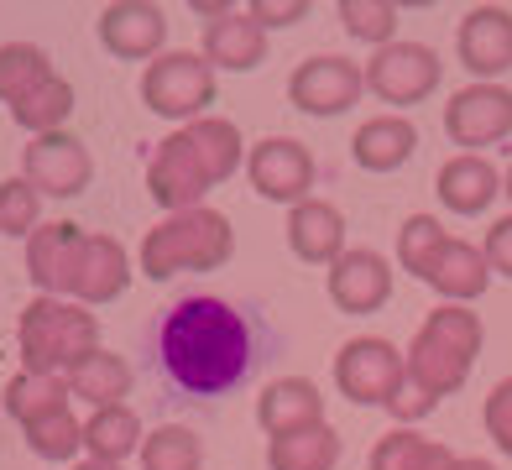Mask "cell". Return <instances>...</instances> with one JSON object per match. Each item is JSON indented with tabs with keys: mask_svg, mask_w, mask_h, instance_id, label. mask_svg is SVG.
<instances>
[{
	"mask_svg": "<svg viewBox=\"0 0 512 470\" xmlns=\"http://www.w3.org/2000/svg\"><path fill=\"white\" fill-rule=\"evenodd\" d=\"M256 361V335L230 298L189 293L173 298L157 319V366L183 397L236 392Z\"/></svg>",
	"mask_w": 512,
	"mask_h": 470,
	"instance_id": "1",
	"label": "cell"
},
{
	"mask_svg": "<svg viewBox=\"0 0 512 470\" xmlns=\"http://www.w3.org/2000/svg\"><path fill=\"white\" fill-rule=\"evenodd\" d=\"M486 345V324L465 303H439V309L418 324V335L403 350V387L387 403V413L413 429L418 418H429L445 397H455L471 382V366Z\"/></svg>",
	"mask_w": 512,
	"mask_h": 470,
	"instance_id": "2",
	"label": "cell"
},
{
	"mask_svg": "<svg viewBox=\"0 0 512 470\" xmlns=\"http://www.w3.org/2000/svg\"><path fill=\"white\" fill-rule=\"evenodd\" d=\"M241 162H246L241 126L225 121V115H204V121H189L157 141V152L147 162V199L157 209H168V215L199 209L209 188L225 183Z\"/></svg>",
	"mask_w": 512,
	"mask_h": 470,
	"instance_id": "3",
	"label": "cell"
},
{
	"mask_svg": "<svg viewBox=\"0 0 512 470\" xmlns=\"http://www.w3.org/2000/svg\"><path fill=\"white\" fill-rule=\"evenodd\" d=\"M230 256H236V230L220 209H183V215H162L147 235L136 262L152 282H168L178 272H220Z\"/></svg>",
	"mask_w": 512,
	"mask_h": 470,
	"instance_id": "4",
	"label": "cell"
},
{
	"mask_svg": "<svg viewBox=\"0 0 512 470\" xmlns=\"http://www.w3.org/2000/svg\"><path fill=\"white\" fill-rule=\"evenodd\" d=\"M16 345H21V371L68 376L100 350V319L74 298L37 293L16 319Z\"/></svg>",
	"mask_w": 512,
	"mask_h": 470,
	"instance_id": "5",
	"label": "cell"
},
{
	"mask_svg": "<svg viewBox=\"0 0 512 470\" xmlns=\"http://www.w3.org/2000/svg\"><path fill=\"white\" fill-rule=\"evenodd\" d=\"M142 105L162 121H204L215 105V68L204 63V53H162L147 63L142 74Z\"/></svg>",
	"mask_w": 512,
	"mask_h": 470,
	"instance_id": "6",
	"label": "cell"
},
{
	"mask_svg": "<svg viewBox=\"0 0 512 470\" xmlns=\"http://www.w3.org/2000/svg\"><path fill=\"white\" fill-rule=\"evenodd\" d=\"M131 288V256L115 235H79L68 262L58 272V293L53 298H74L84 309L95 303H115Z\"/></svg>",
	"mask_w": 512,
	"mask_h": 470,
	"instance_id": "7",
	"label": "cell"
},
{
	"mask_svg": "<svg viewBox=\"0 0 512 470\" xmlns=\"http://www.w3.org/2000/svg\"><path fill=\"white\" fill-rule=\"evenodd\" d=\"M335 387L356 408H387L403 387V350L382 335H356L335 350Z\"/></svg>",
	"mask_w": 512,
	"mask_h": 470,
	"instance_id": "8",
	"label": "cell"
},
{
	"mask_svg": "<svg viewBox=\"0 0 512 470\" xmlns=\"http://www.w3.org/2000/svg\"><path fill=\"white\" fill-rule=\"evenodd\" d=\"M361 68H366V89L382 105H424L439 89V74H445V63H439L429 42H387Z\"/></svg>",
	"mask_w": 512,
	"mask_h": 470,
	"instance_id": "9",
	"label": "cell"
},
{
	"mask_svg": "<svg viewBox=\"0 0 512 470\" xmlns=\"http://www.w3.org/2000/svg\"><path fill=\"white\" fill-rule=\"evenodd\" d=\"M21 178H27L42 199H79L95 183V157L74 131H53V136H32L21 152Z\"/></svg>",
	"mask_w": 512,
	"mask_h": 470,
	"instance_id": "10",
	"label": "cell"
},
{
	"mask_svg": "<svg viewBox=\"0 0 512 470\" xmlns=\"http://www.w3.org/2000/svg\"><path fill=\"white\" fill-rule=\"evenodd\" d=\"M314 152L304 147L298 136H262L256 147L246 152V178H251V188L262 199H272V204H304V199H314L309 188H314Z\"/></svg>",
	"mask_w": 512,
	"mask_h": 470,
	"instance_id": "11",
	"label": "cell"
},
{
	"mask_svg": "<svg viewBox=\"0 0 512 470\" xmlns=\"http://www.w3.org/2000/svg\"><path fill=\"white\" fill-rule=\"evenodd\" d=\"M361 89H366V68L361 63L340 58V53H314V58H304L293 68L288 100H293V110L330 121V115H345L361 100Z\"/></svg>",
	"mask_w": 512,
	"mask_h": 470,
	"instance_id": "12",
	"label": "cell"
},
{
	"mask_svg": "<svg viewBox=\"0 0 512 470\" xmlns=\"http://www.w3.org/2000/svg\"><path fill=\"white\" fill-rule=\"evenodd\" d=\"M445 136L460 152L497 147V141L512 136V89L507 84H465L450 94L445 105Z\"/></svg>",
	"mask_w": 512,
	"mask_h": 470,
	"instance_id": "13",
	"label": "cell"
},
{
	"mask_svg": "<svg viewBox=\"0 0 512 470\" xmlns=\"http://www.w3.org/2000/svg\"><path fill=\"white\" fill-rule=\"evenodd\" d=\"M455 53L476 74V84H497L512 68V11L507 6H471L455 27Z\"/></svg>",
	"mask_w": 512,
	"mask_h": 470,
	"instance_id": "14",
	"label": "cell"
},
{
	"mask_svg": "<svg viewBox=\"0 0 512 470\" xmlns=\"http://www.w3.org/2000/svg\"><path fill=\"white\" fill-rule=\"evenodd\" d=\"M100 42L105 53L126 63H152L168 47V11L147 6V0H115L100 11Z\"/></svg>",
	"mask_w": 512,
	"mask_h": 470,
	"instance_id": "15",
	"label": "cell"
},
{
	"mask_svg": "<svg viewBox=\"0 0 512 470\" xmlns=\"http://www.w3.org/2000/svg\"><path fill=\"white\" fill-rule=\"evenodd\" d=\"M324 282H330V303L340 314H377L392 298V262L371 246H356L324 272Z\"/></svg>",
	"mask_w": 512,
	"mask_h": 470,
	"instance_id": "16",
	"label": "cell"
},
{
	"mask_svg": "<svg viewBox=\"0 0 512 470\" xmlns=\"http://www.w3.org/2000/svg\"><path fill=\"white\" fill-rule=\"evenodd\" d=\"M418 282L424 288L439 293V303H471L492 288V267H486V251L471 246V241H460V235H445L439 241V251L424 262V272H418Z\"/></svg>",
	"mask_w": 512,
	"mask_h": 470,
	"instance_id": "17",
	"label": "cell"
},
{
	"mask_svg": "<svg viewBox=\"0 0 512 470\" xmlns=\"http://www.w3.org/2000/svg\"><path fill=\"white\" fill-rule=\"evenodd\" d=\"M256 423H262L267 439L304 434L314 423H324V392L309 376H277V382H267L262 397H256Z\"/></svg>",
	"mask_w": 512,
	"mask_h": 470,
	"instance_id": "18",
	"label": "cell"
},
{
	"mask_svg": "<svg viewBox=\"0 0 512 470\" xmlns=\"http://www.w3.org/2000/svg\"><path fill=\"white\" fill-rule=\"evenodd\" d=\"M288 246L298 262H309V267H335L345 251V215H340V204L330 199H304V204H293L288 209Z\"/></svg>",
	"mask_w": 512,
	"mask_h": 470,
	"instance_id": "19",
	"label": "cell"
},
{
	"mask_svg": "<svg viewBox=\"0 0 512 470\" xmlns=\"http://www.w3.org/2000/svg\"><path fill=\"white\" fill-rule=\"evenodd\" d=\"M434 194L450 215H481L502 194V173H497V162H486L476 152H455L450 162H439Z\"/></svg>",
	"mask_w": 512,
	"mask_h": 470,
	"instance_id": "20",
	"label": "cell"
},
{
	"mask_svg": "<svg viewBox=\"0 0 512 470\" xmlns=\"http://www.w3.org/2000/svg\"><path fill=\"white\" fill-rule=\"evenodd\" d=\"M418 152V126L408 115H371L351 136V157L361 173H398Z\"/></svg>",
	"mask_w": 512,
	"mask_h": 470,
	"instance_id": "21",
	"label": "cell"
},
{
	"mask_svg": "<svg viewBox=\"0 0 512 470\" xmlns=\"http://www.w3.org/2000/svg\"><path fill=\"white\" fill-rule=\"evenodd\" d=\"M204 63L209 68H225V74H251L256 63L267 58V32L256 27L246 11H230L220 21H209L204 27Z\"/></svg>",
	"mask_w": 512,
	"mask_h": 470,
	"instance_id": "22",
	"label": "cell"
},
{
	"mask_svg": "<svg viewBox=\"0 0 512 470\" xmlns=\"http://www.w3.org/2000/svg\"><path fill=\"white\" fill-rule=\"evenodd\" d=\"M142 444H147V434H142V418H136V408H95L84 418V450H89V460H105V465H121V460H131V455H142Z\"/></svg>",
	"mask_w": 512,
	"mask_h": 470,
	"instance_id": "23",
	"label": "cell"
},
{
	"mask_svg": "<svg viewBox=\"0 0 512 470\" xmlns=\"http://www.w3.org/2000/svg\"><path fill=\"white\" fill-rule=\"evenodd\" d=\"M131 382H136V371L126 366V356H115V350H105V345L68 371V392L84 397L89 408H121L131 397Z\"/></svg>",
	"mask_w": 512,
	"mask_h": 470,
	"instance_id": "24",
	"label": "cell"
},
{
	"mask_svg": "<svg viewBox=\"0 0 512 470\" xmlns=\"http://www.w3.org/2000/svg\"><path fill=\"white\" fill-rule=\"evenodd\" d=\"M450 460H455V450H445L439 439L398 423L392 434H382L377 444H371L366 470H450Z\"/></svg>",
	"mask_w": 512,
	"mask_h": 470,
	"instance_id": "25",
	"label": "cell"
},
{
	"mask_svg": "<svg viewBox=\"0 0 512 470\" xmlns=\"http://www.w3.org/2000/svg\"><path fill=\"white\" fill-rule=\"evenodd\" d=\"M340 429L330 423H314L304 434L288 439H267V470H335L340 465Z\"/></svg>",
	"mask_w": 512,
	"mask_h": 470,
	"instance_id": "26",
	"label": "cell"
},
{
	"mask_svg": "<svg viewBox=\"0 0 512 470\" xmlns=\"http://www.w3.org/2000/svg\"><path fill=\"white\" fill-rule=\"evenodd\" d=\"M68 376H42V371H16L11 382H6V413L27 429V423H37V418H48V413H63L68 408Z\"/></svg>",
	"mask_w": 512,
	"mask_h": 470,
	"instance_id": "27",
	"label": "cell"
},
{
	"mask_svg": "<svg viewBox=\"0 0 512 470\" xmlns=\"http://www.w3.org/2000/svg\"><path fill=\"white\" fill-rule=\"evenodd\" d=\"M48 79H58V68L37 42H0V100H6V110L37 94Z\"/></svg>",
	"mask_w": 512,
	"mask_h": 470,
	"instance_id": "28",
	"label": "cell"
},
{
	"mask_svg": "<svg viewBox=\"0 0 512 470\" xmlns=\"http://www.w3.org/2000/svg\"><path fill=\"white\" fill-rule=\"evenodd\" d=\"M84 235V225L74 220H53V225H37L32 241H27V277L37 293H58V272L68 262V251H74V241Z\"/></svg>",
	"mask_w": 512,
	"mask_h": 470,
	"instance_id": "29",
	"label": "cell"
},
{
	"mask_svg": "<svg viewBox=\"0 0 512 470\" xmlns=\"http://www.w3.org/2000/svg\"><path fill=\"white\" fill-rule=\"evenodd\" d=\"M68 115H74V84H68L63 74L48 79L37 94H27V100H16V105H11V121H16L21 131H32V136H53V131H63Z\"/></svg>",
	"mask_w": 512,
	"mask_h": 470,
	"instance_id": "30",
	"label": "cell"
},
{
	"mask_svg": "<svg viewBox=\"0 0 512 470\" xmlns=\"http://www.w3.org/2000/svg\"><path fill=\"white\" fill-rule=\"evenodd\" d=\"M142 470H199L204 465V439L183 423H162V429L147 434L142 444Z\"/></svg>",
	"mask_w": 512,
	"mask_h": 470,
	"instance_id": "31",
	"label": "cell"
},
{
	"mask_svg": "<svg viewBox=\"0 0 512 470\" xmlns=\"http://www.w3.org/2000/svg\"><path fill=\"white\" fill-rule=\"evenodd\" d=\"M27 450L37 455V460H53V465H63V460H74L79 450H84V423L74 418V413H48V418H37V423H27Z\"/></svg>",
	"mask_w": 512,
	"mask_h": 470,
	"instance_id": "32",
	"label": "cell"
},
{
	"mask_svg": "<svg viewBox=\"0 0 512 470\" xmlns=\"http://www.w3.org/2000/svg\"><path fill=\"white\" fill-rule=\"evenodd\" d=\"M335 16H340L345 37H356V42H371V47L398 42V6L392 0H340Z\"/></svg>",
	"mask_w": 512,
	"mask_h": 470,
	"instance_id": "33",
	"label": "cell"
},
{
	"mask_svg": "<svg viewBox=\"0 0 512 470\" xmlns=\"http://www.w3.org/2000/svg\"><path fill=\"white\" fill-rule=\"evenodd\" d=\"M42 225V194L27 178H6L0 183V235H16V241H32V230Z\"/></svg>",
	"mask_w": 512,
	"mask_h": 470,
	"instance_id": "34",
	"label": "cell"
},
{
	"mask_svg": "<svg viewBox=\"0 0 512 470\" xmlns=\"http://www.w3.org/2000/svg\"><path fill=\"white\" fill-rule=\"evenodd\" d=\"M445 225H439L434 215H408L403 225H398V267L403 272H424V262H429V256L439 251V241H445Z\"/></svg>",
	"mask_w": 512,
	"mask_h": 470,
	"instance_id": "35",
	"label": "cell"
},
{
	"mask_svg": "<svg viewBox=\"0 0 512 470\" xmlns=\"http://www.w3.org/2000/svg\"><path fill=\"white\" fill-rule=\"evenodd\" d=\"M481 423H486V439L497 444V450L512 460V376H502V382L486 392L481 403Z\"/></svg>",
	"mask_w": 512,
	"mask_h": 470,
	"instance_id": "36",
	"label": "cell"
},
{
	"mask_svg": "<svg viewBox=\"0 0 512 470\" xmlns=\"http://www.w3.org/2000/svg\"><path fill=\"white\" fill-rule=\"evenodd\" d=\"M246 16H251L262 32H272V27H298V21L309 16V0H251Z\"/></svg>",
	"mask_w": 512,
	"mask_h": 470,
	"instance_id": "37",
	"label": "cell"
},
{
	"mask_svg": "<svg viewBox=\"0 0 512 470\" xmlns=\"http://www.w3.org/2000/svg\"><path fill=\"white\" fill-rule=\"evenodd\" d=\"M486 267H492V277H512V215H502L492 230H486Z\"/></svg>",
	"mask_w": 512,
	"mask_h": 470,
	"instance_id": "38",
	"label": "cell"
},
{
	"mask_svg": "<svg viewBox=\"0 0 512 470\" xmlns=\"http://www.w3.org/2000/svg\"><path fill=\"white\" fill-rule=\"evenodd\" d=\"M450 470H497V465H492V460H476V455H455Z\"/></svg>",
	"mask_w": 512,
	"mask_h": 470,
	"instance_id": "39",
	"label": "cell"
},
{
	"mask_svg": "<svg viewBox=\"0 0 512 470\" xmlns=\"http://www.w3.org/2000/svg\"><path fill=\"white\" fill-rule=\"evenodd\" d=\"M74 470H121V465H105V460H79Z\"/></svg>",
	"mask_w": 512,
	"mask_h": 470,
	"instance_id": "40",
	"label": "cell"
},
{
	"mask_svg": "<svg viewBox=\"0 0 512 470\" xmlns=\"http://www.w3.org/2000/svg\"><path fill=\"white\" fill-rule=\"evenodd\" d=\"M502 194H507V199H512V168H507V173H502Z\"/></svg>",
	"mask_w": 512,
	"mask_h": 470,
	"instance_id": "41",
	"label": "cell"
}]
</instances>
